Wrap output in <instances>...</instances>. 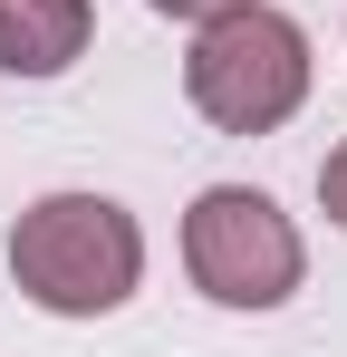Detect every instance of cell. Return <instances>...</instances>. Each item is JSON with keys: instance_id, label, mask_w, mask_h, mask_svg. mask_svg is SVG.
Masks as SVG:
<instances>
[{"instance_id": "obj_6", "label": "cell", "mask_w": 347, "mask_h": 357, "mask_svg": "<svg viewBox=\"0 0 347 357\" xmlns=\"http://www.w3.org/2000/svg\"><path fill=\"white\" fill-rule=\"evenodd\" d=\"M145 10H164V20H193V29H203V20H222V10H241V0H145Z\"/></svg>"}, {"instance_id": "obj_2", "label": "cell", "mask_w": 347, "mask_h": 357, "mask_svg": "<svg viewBox=\"0 0 347 357\" xmlns=\"http://www.w3.org/2000/svg\"><path fill=\"white\" fill-rule=\"evenodd\" d=\"M183 97L193 116L222 126V135H270L299 116L309 97V29L270 10V0H241L222 20L193 29V59H183Z\"/></svg>"}, {"instance_id": "obj_4", "label": "cell", "mask_w": 347, "mask_h": 357, "mask_svg": "<svg viewBox=\"0 0 347 357\" xmlns=\"http://www.w3.org/2000/svg\"><path fill=\"white\" fill-rule=\"evenodd\" d=\"M97 39L87 0H0V77H68Z\"/></svg>"}, {"instance_id": "obj_5", "label": "cell", "mask_w": 347, "mask_h": 357, "mask_svg": "<svg viewBox=\"0 0 347 357\" xmlns=\"http://www.w3.org/2000/svg\"><path fill=\"white\" fill-rule=\"evenodd\" d=\"M318 213H328V222L347 232V145L328 155V165H318Z\"/></svg>"}, {"instance_id": "obj_1", "label": "cell", "mask_w": 347, "mask_h": 357, "mask_svg": "<svg viewBox=\"0 0 347 357\" xmlns=\"http://www.w3.org/2000/svg\"><path fill=\"white\" fill-rule=\"evenodd\" d=\"M10 280L49 319H107L145 280V232L116 193H39L10 222Z\"/></svg>"}, {"instance_id": "obj_3", "label": "cell", "mask_w": 347, "mask_h": 357, "mask_svg": "<svg viewBox=\"0 0 347 357\" xmlns=\"http://www.w3.org/2000/svg\"><path fill=\"white\" fill-rule=\"evenodd\" d=\"M183 271L213 309H280L309 271V251H299V222L261 183H213L183 213Z\"/></svg>"}]
</instances>
